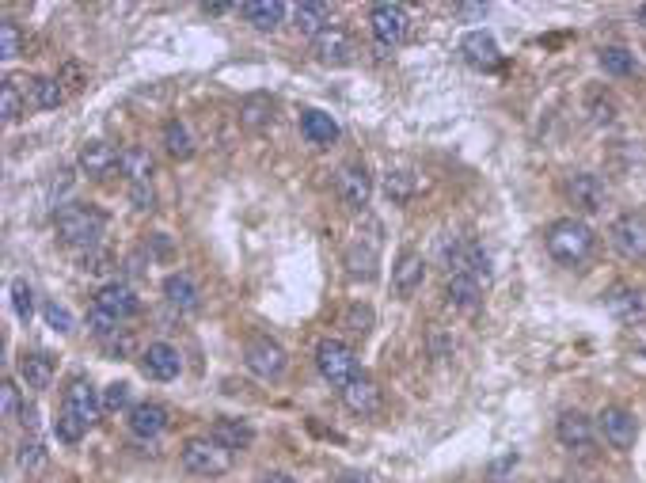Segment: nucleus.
<instances>
[{
  "instance_id": "f257e3e1",
  "label": "nucleus",
  "mask_w": 646,
  "mask_h": 483,
  "mask_svg": "<svg viewBox=\"0 0 646 483\" xmlns=\"http://www.w3.org/2000/svg\"><path fill=\"white\" fill-rule=\"evenodd\" d=\"M99 411H103V400L95 396L92 381H88V377H73L69 388H65V396H61V411H57V419H54V434L69 445L80 442V438L95 426Z\"/></svg>"
},
{
  "instance_id": "f03ea898",
  "label": "nucleus",
  "mask_w": 646,
  "mask_h": 483,
  "mask_svg": "<svg viewBox=\"0 0 646 483\" xmlns=\"http://www.w3.org/2000/svg\"><path fill=\"white\" fill-rule=\"evenodd\" d=\"M54 229L61 236V244L92 252L95 244H99V236H103V229H107V213L88 206V202H69V206L57 210Z\"/></svg>"
},
{
  "instance_id": "7ed1b4c3",
  "label": "nucleus",
  "mask_w": 646,
  "mask_h": 483,
  "mask_svg": "<svg viewBox=\"0 0 646 483\" xmlns=\"http://www.w3.org/2000/svg\"><path fill=\"white\" fill-rule=\"evenodd\" d=\"M544 244H548V255L555 263H563V267H578V263H586L589 255H593V229H589L586 221H574V217H563V221H555L544 236Z\"/></svg>"
},
{
  "instance_id": "20e7f679",
  "label": "nucleus",
  "mask_w": 646,
  "mask_h": 483,
  "mask_svg": "<svg viewBox=\"0 0 646 483\" xmlns=\"http://www.w3.org/2000/svg\"><path fill=\"white\" fill-rule=\"evenodd\" d=\"M183 468L194 472V476H225L228 468H232V453H228L225 445H217L213 438H190L183 445Z\"/></svg>"
},
{
  "instance_id": "39448f33",
  "label": "nucleus",
  "mask_w": 646,
  "mask_h": 483,
  "mask_svg": "<svg viewBox=\"0 0 646 483\" xmlns=\"http://www.w3.org/2000/svg\"><path fill=\"white\" fill-rule=\"evenodd\" d=\"M316 366H320L323 381H331L335 388H346L358 377V358L342 339H323L316 347Z\"/></svg>"
},
{
  "instance_id": "423d86ee",
  "label": "nucleus",
  "mask_w": 646,
  "mask_h": 483,
  "mask_svg": "<svg viewBox=\"0 0 646 483\" xmlns=\"http://www.w3.org/2000/svg\"><path fill=\"white\" fill-rule=\"evenodd\" d=\"M441 255H445L449 274H468L475 282L491 286V259H487V252L475 240H453V244L441 248Z\"/></svg>"
},
{
  "instance_id": "0eeeda50",
  "label": "nucleus",
  "mask_w": 646,
  "mask_h": 483,
  "mask_svg": "<svg viewBox=\"0 0 646 483\" xmlns=\"http://www.w3.org/2000/svg\"><path fill=\"white\" fill-rule=\"evenodd\" d=\"M369 27H373V39H377L384 50H392V46H399V42L407 39L411 16H407L403 4H377V8L369 12Z\"/></svg>"
},
{
  "instance_id": "6e6552de",
  "label": "nucleus",
  "mask_w": 646,
  "mask_h": 483,
  "mask_svg": "<svg viewBox=\"0 0 646 483\" xmlns=\"http://www.w3.org/2000/svg\"><path fill=\"white\" fill-rule=\"evenodd\" d=\"M335 191H339V198L350 206V210H365V206H369V194H373L369 168H365V164H358V160L342 164L339 175H335Z\"/></svg>"
},
{
  "instance_id": "1a4fd4ad",
  "label": "nucleus",
  "mask_w": 646,
  "mask_h": 483,
  "mask_svg": "<svg viewBox=\"0 0 646 483\" xmlns=\"http://www.w3.org/2000/svg\"><path fill=\"white\" fill-rule=\"evenodd\" d=\"M612 248L624 255V259H646V221L639 213H624L612 221Z\"/></svg>"
},
{
  "instance_id": "9d476101",
  "label": "nucleus",
  "mask_w": 646,
  "mask_h": 483,
  "mask_svg": "<svg viewBox=\"0 0 646 483\" xmlns=\"http://www.w3.org/2000/svg\"><path fill=\"white\" fill-rule=\"evenodd\" d=\"M597 426H601V434H605V442L612 449H631L635 438H639V426H635V415L627 411V407H605L601 415H597Z\"/></svg>"
},
{
  "instance_id": "9b49d317",
  "label": "nucleus",
  "mask_w": 646,
  "mask_h": 483,
  "mask_svg": "<svg viewBox=\"0 0 646 483\" xmlns=\"http://www.w3.org/2000/svg\"><path fill=\"white\" fill-rule=\"evenodd\" d=\"M605 309L608 316H616L620 324H643L646 320V293L635 290V286H612L605 293Z\"/></svg>"
},
{
  "instance_id": "f8f14e48",
  "label": "nucleus",
  "mask_w": 646,
  "mask_h": 483,
  "mask_svg": "<svg viewBox=\"0 0 646 483\" xmlns=\"http://www.w3.org/2000/svg\"><path fill=\"white\" fill-rule=\"evenodd\" d=\"M247 369L263 381H274L285 373V350L274 339H251L247 343Z\"/></svg>"
},
{
  "instance_id": "ddd939ff",
  "label": "nucleus",
  "mask_w": 646,
  "mask_h": 483,
  "mask_svg": "<svg viewBox=\"0 0 646 483\" xmlns=\"http://www.w3.org/2000/svg\"><path fill=\"white\" fill-rule=\"evenodd\" d=\"M179 369H183V358H179V350L168 347V343H149L145 354H141V373H145L149 381H175Z\"/></svg>"
},
{
  "instance_id": "4468645a",
  "label": "nucleus",
  "mask_w": 646,
  "mask_h": 483,
  "mask_svg": "<svg viewBox=\"0 0 646 483\" xmlns=\"http://www.w3.org/2000/svg\"><path fill=\"white\" fill-rule=\"evenodd\" d=\"M567 194H570V202H574L578 210H586V213H597V210H601V206L608 202L605 179H601V175H593V172L570 175Z\"/></svg>"
},
{
  "instance_id": "2eb2a0df",
  "label": "nucleus",
  "mask_w": 646,
  "mask_h": 483,
  "mask_svg": "<svg viewBox=\"0 0 646 483\" xmlns=\"http://www.w3.org/2000/svg\"><path fill=\"white\" fill-rule=\"evenodd\" d=\"M312 50H316V58L323 61V65H350L354 61V39L342 31V27H327V31H320L316 39H312Z\"/></svg>"
},
{
  "instance_id": "dca6fc26",
  "label": "nucleus",
  "mask_w": 646,
  "mask_h": 483,
  "mask_svg": "<svg viewBox=\"0 0 646 483\" xmlns=\"http://www.w3.org/2000/svg\"><path fill=\"white\" fill-rule=\"evenodd\" d=\"M95 309L111 312L114 320H130V316L141 312V301H137V293L126 282H107V286H99V293H95Z\"/></svg>"
},
{
  "instance_id": "f3484780",
  "label": "nucleus",
  "mask_w": 646,
  "mask_h": 483,
  "mask_svg": "<svg viewBox=\"0 0 646 483\" xmlns=\"http://www.w3.org/2000/svg\"><path fill=\"white\" fill-rule=\"evenodd\" d=\"M555 438L567 445L570 453H589L593 449V423L582 411H563L555 423Z\"/></svg>"
},
{
  "instance_id": "a211bd4d",
  "label": "nucleus",
  "mask_w": 646,
  "mask_h": 483,
  "mask_svg": "<svg viewBox=\"0 0 646 483\" xmlns=\"http://www.w3.org/2000/svg\"><path fill=\"white\" fill-rule=\"evenodd\" d=\"M380 400H384V392H380V385L369 373H358L350 385L342 388V404L350 407L354 415H373V411H380Z\"/></svg>"
},
{
  "instance_id": "6ab92c4d",
  "label": "nucleus",
  "mask_w": 646,
  "mask_h": 483,
  "mask_svg": "<svg viewBox=\"0 0 646 483\" xmlns=\"http://www.w3.org/2000/svg\"><path fill=\"white\" fill-rule=\"evenodd\" d=\"M377 259H380V229H373L369 236H361L350 244V252H346V267H350V274L358 278V274H365V278H373V271H377Z\"/></svg>"
},
{
  "instance_id": "aec40b11",
  "label": "nucleus",
  "mask_w": 646,
  "mask_h": 483,
  "mask_svg": "<svg viewBox=\"0 0 646 483\" xmlns=\"http://www.w3.org/2000/svg\"><path fill=\"white\" fill-rule=\"evenodd\" d=\"M422 278H426V263H422V255L415 252H403L396 259V267H392V290L399 297H411V293L422 290Z\"/></svg>"
},
{
  "instance_id": "412c9836",
  "label": "nucleus",
  "mask_w": 646,
  "mask_h": 483,
  "mask_svg": "<svg viewBox=\"0 0 646 483\" xmlns=\"http://www.w3.org/2000/svg\"><path fill=\"white\" fill-rule=\"evenodd\" d=\"M130 430L133 438H160L168 430V411L160 404H133L130 407Z\"/></svg>"
},
{
  "instance_id": "4be33fe9",
  "label": "nucleus",
  "mask_w": 646,
  "mask_h": 483,
  "mask_svg": "<svg viewBox=\"0 0 646 483\" xmlns=\"http://www.w3.org/2000/svg\"><path fill=\"white\" fill-rule=\"evenodd\" d=\"M460 54H464V61L472 69H494L498 65V42L487 31H472V35H464V42H460Z\"/></svg>"
},
{
  "instance_id": "5701e85b",
  "label": "nucleus",
  "mask_w": 646,
  "mask_h": 483,
  "mask_svg": "<svg viewBox=\"0 0 646 483\" xmlns=\"http://www.w3.org/2000/svg\"><path fill=\"white\" fill-rule=\"evenodd\" d=\"M483 282H475V278H468V274H449V286H445V297H449V305L453 309H464L472 312L483 305Z\"/></svg>"
},
{
  "instance_id": "b1692460",
  "label": "nucleus",
  "mask_w": 646,
  "mask_h": 483,
  "mask_svg": "<svg viewBox=\"0 0 646 483\" xmlns=\"http://www.w3.org/2000/svg\"><path fill=\"white\" fill-rule=\"evenodd\" d=\"M19 377H23V385L31 388V392H46L50 381H54V358L50 354H23L19 358Z\"/></svg>"
},
{
  "instance_id": "393cba45",
  "label": "nucleus",
  "mask_w": 646,
  "mask_h": 483,
  "mask_svg": "<svg viewBox=\"0 0 646 483\" xmlns=\"http://www.w3.org/2000/svg\"><path fill=\"white\" fill-rule=\"evenodd\" d=\"M118 156L122 153H114L107 141H88V145L80 149V172L92 175V179H103L111 168H118Z\"/></svg>"
},
{
  "instance_id": "a878e982",
  "label": "nucleus",
  "mask_w": 646,
  "mask_h": 483,
  "mask_svg": "<svg viewBox=\"0 0 646 483\" xmlns=\"http://www.w3.org/2000/svg\"><path fill=\"white\" fill-rule=\"evenodd\" d=\"M209 438L217 445H225L228 453H236V449H247V445L255 442V430L244 419H217L213 430H209Z\"/></svg>"
},
{
  "instance_id": "bb28decb",
  "label": "nucleus",
  "mask_w": 646,
  "mask_h": 483,
  "mask_svg": "<svg viewBox=\"0 0 646 483\" xmlns=\"http://www.w3.org/2000/svg\"><path fill=\"white\" fill-rule=\"evenodd\" d=\"M118 168H122V175L130 179L133 187H141V183H149L152 172H156V160H152L149 149L130 145V149H122V156H118Z\"/></svg>"
},
{
  "instance_id": "cd10ccee",
  "label": "nucleus",
  "mask_w": 646,
  "mask_h": 483,
  "mask_svg": "<svg viewBox=\"0 0 646 483\" xmlns=\"http://www.w3.org/2000/svg\"><path fill=\"white\" fill-rule=\"evenodd\" d=\"M240 12L255 31H274L285 20V4H278V0H247Z\"/></svg>"
},
{
  "instance_id": "c85d7f7f",
  "label": "nucleus",
  "mask_w": 646,
  "mask_h": 483,
  "mask_svg": "<svg viewBox=\"0 0 646 483\" xmlns=\"http://www.w3.org/2000/svg\"><path fill=\"white\" fill-rule=\"evenodd\" d=\"M301 134L312 145H331V141H339V126H335V118L323 115V111H304Z\"/></svg>"
},
{
  "instance_id": "c756f323",
  "label": "nucleus",
  "mask_w": 646,
  "mask_h": 483,
  "mask_svg": "<svg viewBox=\"0 0 646 483\" xmlns=\"http://www.w3.org/2000/svg\"><path fill=\"white\" fill-rule=\"evenodd\" d=\"M164 297L183 312H194L202 305V301H198V286L190 282L187 274H171V278H164Z\"/></svg>"
},
{
  "instance_id": "7c9ffc66",
  "label": "nucleus",
  "mask_w": 646,
  "mask_h": 483,
  "mask_svg": "<svg viewBox=\"0 0 646 483\" xmlns=\"http://www.w3.org/2000/svg\"><path fill=\"white\" fill-rule=\"evenodd\" d=\"M327 20H331V8H327V4H297V8H293V23L301 27L304 35H312V39H316L320 31H327V27H323Z\"/></svg>"
},
{
  "instance_id": "2f4dec72",
  "label": "nucleus",
  "mask_w": 646,
  "mask_h": 483,
  "mask_svg": "<svg viewBox=\"0 0 646 483\" xmlns=\"http://www.w3.org/2000/svg\"><path fill=\"white\" fill-rule=\"evenodd\" d=\"M164 145H168V153L175 156V160H190L194 156V137H190L187 122H168L164 126Z\"/></svg>"
},
{
  "instance_id": "473e14b6",
  "label": "nucleus",
  "mask_w": 646,
  "mask_h": 483,
  "mask_svg": "<svg viewBox=\"0 0 646 483\" xmlns=\"http://www.w3.org/2000/svg\"><path fill=\"white\" fill-rule=\"evenodd\" d=\"M61 99H65L61 80H50V77L31 80V107H38V111H54Z\"/></svg>"
},
{
  "instance_id": "72a5a7b5",
  "label": "nucleus",
  "mask_w": 646,
  "mask_h": 483,
  "mask_svg": "<svg viewBox=\"0 0 646 483\" xmlns=\"http://www.w3.org/2000/svg\"><path fill=\"white\" fill-rule=\"evenodd\" d=\"M597 61H601V69H605L608 77H631L635 73V54L624 50V46H605Z\"/></svg>"
},
{
  "instance_id": "f704fd0d",
  "label": "nucleus",
  "mask_w": 646,
  "mask_h": 483,
  "mask_svg": "<svg viewBox=\"0 0 646 483\" xmlns=\"http://www.w3.org/2000/svg\"><path fill=\"white\" fill-rule=\"evenodd\" d=\"M23 103H27V99L19 96V80L8 77V80H4V88H0V107H4V122H16V118L23 115Z\"/></svg>"
},
{
  "instance_id": "c9c22d12",
  "label": "nucleus",
  "mask_w": 646,
  "mask_h": 483,
  "mask_svg": "<svg viewBox=\"0 0 646 483\" xmlns=\"http://www.w3.org/2000/svg\"><path fill=\"white\" fill-rule=\"evenodd\" d=\"M384 191H388V198H392V202H407V198L415 194V175L403 172V168L388 172V179H384Z\"/></svg>"
},
{
  "instance_id": "e433bc0d",
  "label": "nucleus",
  "mask_w": 646,
  "mask_h": 483,
  "mask_svg": "<svg viewBox=\"0 0 646 483\" xmlns=\"http://www.w3.org/2000/svg\"><path fill=\"white\" fill-rule=\"evenodd\" d=\"M12 305H16L19 320L27 324V320H31V312H35V290H31L23 278H16V282H12Z\"/></svg>"
},
{
  "instance_id": "4c0bfd02",
  "label": "nucleus",
  "mask_w": 646,
  "mask_h": 483,
  "mask_svg": "<svg viewBox=\"0 0 646 483\" xmlns=\"http://www.w3.org/2000/svg\"><path fill=\"white\" fill-rule=\"evenodd\" d=\"M240 115H244L247 126H263V122H270V118H274V107H270V99L255 96V99H244Z\"/></svg>"
},
{
  "instance_id": "58836bf2",
  "label": "nucleus",
  "mask_w": 646,
  "mask_h": 483,
  "mask_svg": "<svg viewBox=\"0 0 646 483\" xmlns=\"http://www.w3.org/2000/svg\"><path fill=\"white\" fill-rule=\"evenodd\" d=\"M103 411H126L130 407V385L126 381H114V385L103 388Z\"/></svg>"
},
{
  "instance_id": "ea45409f",
  "label": "nucleus",
  "mask_w": 646,
  "mask_h": 483,
  "mask_svg": "<svg viewBox=\"0 0 646 483\" xmlns=\"http://www.w3.org/2000/svg\"><path fill=\"white\" fill-rule=\"evenodd\" d=\"M19 46H23V39H19V27L12 20L0 23V58L12 61L19 58Z\"/></svg>"
},
{
  "instance_id": "a19ab883",
  "label": "nucleus",
  "mask_w": 646,
  "mask_h": 483,
  "mask_svg": "<svg viewBox=\"0 0 646 483\" xmlns=\"http://www.w3.org/2000/svg\"><path fill=\"white\" fill-rule=\"evenodd\" d=\"M42 316H46V324H50L54 331H61V335H69V331H73V312L65 309V305H57V301H46Z\"/></svg>"
},
{
  "instance_id": "79ce46f5",
  "label": "nucleus",
  "mask_w": 646,
  "mask_h": 483,
  "mask_svg": "<svg viewBox=\"0 0 646 483\" xmlns=\"http://www.w3.org/2000/svg\"><path fill=\"white\" fill-rule=\"evenodd\" d=\"M118 324H122V320H114L111 312H103V309H92V312H88V328H92L95 335H99V339H107V335H114V331H118Z\"/></svg>"
},
{
  "instance_id": "37998d69",
  "label": "nucleus",
  "mask_w": 646,
  "mask_h": 483,
  "mask_svg": "<svg viewBox=\"0 0 646 483\" xmlns=\"http://www.w3.org/2000/svg\"><path fill=\"white\" fill-rule=\"evenodd\" d=\"M346 324H350V331H354V335H365V331L373 328V312L358 309V305H354V309L346 312Z\"/></svg>"
},
{
  "instance_id": "c03bdc74",
  "label": "nucleus",
  "mask_w": 646,
  "mask_h": 483,
  "mask_svg": "<svg viewBox=\"0 0 646 483\" xmlns=\"http://www.w3.org/2000/svg\"><path fill=\"white\" fill-rule=\"evenodd\" d=\"M0 400H4V419H16L19 392H16V385H12V381H4V385H0Z\"/></svg>"
},
{
  "instance_id": "a18cd8bd",
  "label": "nucleus",
  "mask_w": 646,
  "mask_h": 483,
  "mask_svg": "<svg viewBox=\"0 0 646 483\" xmlns=\"http://www.w3.org/2000/svg\"><path fill=\"white\" fill-rule=\"evenodd\" d=\"M107 263H111V255H103V252H84V271H92V274H99V271H107Z\"/></svg>"
},
{
  "instance_id": "49530a36",
  "label": "nucleus",
  "mask_w": 646,
  "mask_h": 483,
  "mask_svg": "<svg viewBox=\"0 0 646 483\" xmlns=\"http://www.w3.org/2000/svg\"><path fill=\"white\" fill-rule=\"evenodd\" d=\"M133 202H137V210H152V187L149 183L133 187Z\"/></svg>"
},
{
  "instance_id": "de8ad7c7",
  "label": "nucleus",
  "mask_w": 646,
  "mask_h": 483,
  "mask_svg": "<svg viewBox=\"0 0 646 483\" xmlns=\"http://www.w3.org/2000/svg\"><path fill=\"white\" fill-rule=\"evenodd\" d=\"M335 483H373V480H369L365 472H358V468H346V472L335 476Z\"/></svg>"
},
{
  "instance_id": "09e8293b",
  "label": "nucleus",
  "mask_w": 646,
  "mask_h": 483,
  "mask_svg": "<svg viewBox=\"0 0 646 483\" xmlns=\"http://www.w3.org/2000/svg\"><path fill=\"white\" fill-rule=\"evenodd\" d=\"M263 483H297V480L285 476V472H270V476H263Z\"/></svg>"
},
{
  "instance_id": "8fccbe9b",
  "label": "nucleus",
  "mask_w": 646,
  "mask_h": 483,
  "mask_svg": "<svg viewBox=\"0 0 646 483\" xmlns=\"http://www.w3.org/2000/svg\"><path fill=\"white\" fill-rule=\"evenodd\" d=\"M456 12H460V16H483V8H479V4H460Z\"/></svg>"
},
{
  "instance_id": "3c124183",
  "label": "nucleus",
  "mask_w": 646,
  "mask_h": 483,
  "mask_svg": "<svg viewBox=\"0 0 646 483\" xmlns=\"http://www.w3.org/2000/svg\"><path fill=\"white\" fill-rule=\"evenodd\" d=\"M639 23H643V27H646V4H643V8H639Z\"/></svg>"
}]
</instances>
